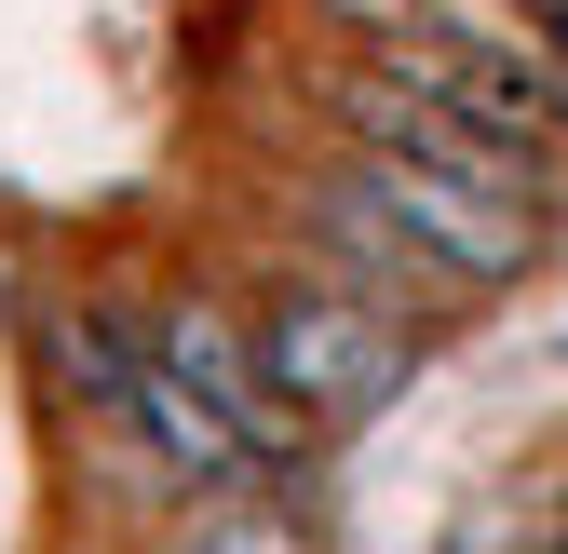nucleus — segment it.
<instances>
[{"label": "nucleus", "mask_w": 568, "mask_h": 554, "mask_svg": "<svg viewBox=\"0 0 568 554\" xmlns=\"http://www.w3.org/2000/svg\"><path fill=\"white\" fill-rule=\"evenodd\" d=\"M54 366L82 379V392L109 406V420H122L135 447H150V460L176 473V488H271V473L231 447V420H217V406H203V392L163 366L150 311H68V325H54Z\"/></svg>", "instance_id": "nucleus-1"}, {"label": "nucleus", "mask_w": 568, "mask_h": 554, "mask_svg": "<svg viewBox=\"0 0 568 554\" xmlns=\"http://www.w3.org/2000/svg\"><path fill=\"white\" fill-rule=\"evenodd\" d=\"M257 366L298 420H352V406H379L406 379V325H393V298H284Z\"/></svg>", "instance_id": "nucleus-2"}, {"label": "nucleus", "mask_w": 568, "mask_h": 554, "mask_svg": "<svg viewBox=\"0 0 568 554\" xmlns=\"http://www.w3.org/2000/svg\"><path fill=\"white\" fill-rule=\"evenodd\" d=\"M203 554H298V541H271V527H217Z\"/></svg>", "instance_id": "nucleus-4"}, {"label": "nucleus", "mask_w": 568, "mask_h": 554, "mask_svg": "<svg viewBox=\"0 0 568 554\" xmlns=\"http://www.w3.org/2000/svg\"><path fill=\"white\" fill-rule=\"evenodd\" d=\"M150 338H163V366L203 392V406H217V420H231V447L257 460V473H284V460H298V406H284L271 392V366L244 352V325H217V311H150Z\"/></svg>", "instance_id": "nucleus-3"}]
</instances>
